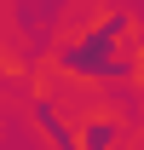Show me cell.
<instances>
[{
  "instance_id": "2",
  "label": "cell",
  "mask_w": 144,
  "mask_h": 150,
  "mask_svg": "<svg viewBox=\"0 0 144 150\" xmlns=\"http://www.w3.org/2000/svg\"><path fill=\"white\" fill-rule=\"evenodd\" d=\"M138 150H144V144H138Z\"/></svg>"
},
{
  "instance_id": "1",
  "label": "cell",
  "mask_w": 144,
  "mask_h": 150,
  "mask_svg": "<svg viewBox=\"0 0 144 150\" xmlns=\"http://www.w3.org/2000/svg\"><path fill=\"white\" fill-rule=\"evenodd\" d=\"M115 139H121V127H115V121H87V150H109Z\"/></svg>"
}]
</instances>
